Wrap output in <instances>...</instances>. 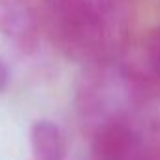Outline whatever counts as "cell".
Instances as JSON below:
<instances>
[{"label":"cell","instance_id":"1","mask_svg":"<svg viewBox=\"0 0 160 160\" xmlns=\"http://www.w3.org/2000/svg\"><path fill=\"white\" fill-rule=\"evenodd\" d=\"M130 0H43V30L85 66L119 60L130 38Z\"/></svg>","mask_w":160,"mask_h":160},{"label":"cell","instance_id":"2","mask_svg":"<svg viewBox=\"0 0 160 160\" xmlns=\"http://www.w3.org/2000/svg\"><path fill=\"white\" fill-rule=\"evenodd\" d=\"M139 77L119 60L85 66L75 85V111L89 134L113 122L134 121L145 98Z\"/></svg>","mask_w":160,"mask_h":160},{"label":"cell","instance_id":"3","mask_svg":"<svg viewBox=\"0 0 160 160\" xmlns=\"http://www.w3.org/2000/svg\"><path fill=\"white\" fill-rule=\"evenodd\" d=\"M149 152L134 121L113 122L91 134V160H149Z\"/></svg>","mask_w":160,"mask_h":160},{"label":"cell","instance_id":"4","mask_svg":"<svg viewBox=\"0 0 160 160\" xmlns=\"http://www.w3.org/2000/svg\"><path fill=\"white\" fill-rule=\"evenodd\" d=\"M42 13L32 0H0V34L17 51L30 55L42 38Z\"/></svg>","mask_w":160,"mask_h":160},{"label":"cell","instance_id":"5","mask_svg":"<svg viewBox=\"0 0 160 160\" xmlns=\"http://www.w3.org/2000/svg\"><path fill=\"white\" fill-rule=\"evenodd\" d=\"M30 147L36 160H64L66 139L58 124L40 119L30 128Z\"/></svg>","mask_w":160,"mask_h":160},{"label":"cell","instance_id":"6","mask_svg":"<svg viewBox=\"0 0 160 160\" xmlns=\"http://www.w3.org/2000/svg\"><path fill=\"white\" fill-rule=\"evenodd\" d=\"M145 62L151 75L160 81V23L149 32L145 40Z\"/></svg>","mask_w":160,"mask_h":160},{"label":"cell","instance_id":"7","mask_svg":"<svg viewBox=\"0 0 160 160\" xmlns=\"http://www.w3.org/2000/svg\"><path fill=\"white\" fill-rule=\"evenodd\" d=\"M8 83H10V70H8V66L4 64V60L0 58V92L6 91Z\"/></svg>","mask_w":160,"mask_h":160},{"label":"cell","instance_id":"8","mask_svg":"<svg viewBox=\"0 0 160 160\" xmlns=\"http://www.w3.org/2000/svg\"><path fill=\"white\" fill-rule=\"evenodd\" d=\"M149 160H160V145H156V147H151Z\"/></svg>","mask_w":160,"mask_h":160},{"label":"cell","instance_id":"9","mask_svg":"<svg viewBox=\"0 0 160 160\" xmlns=\"http://www.w3.org/2000/svg\"><path fill=\"white\" fill-rule=\"evenodd\" d=\"M32 160H36V158H32Z\"/></svg>","mask_w":160,"mask_h":160}]
</instances>
